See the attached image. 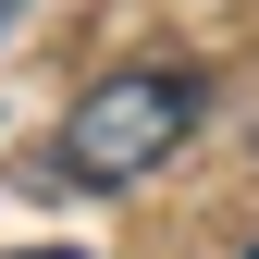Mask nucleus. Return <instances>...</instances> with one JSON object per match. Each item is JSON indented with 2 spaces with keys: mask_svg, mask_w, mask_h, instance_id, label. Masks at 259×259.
<instances>
[{
  "mask_svg": "<svg viewBox=\"0 0 259 259\" xmlns=\"http://www.w3.org/2000/svg\"><path fill=\"white\" fill-rule=\"evenodd\" d=\"M185 123H198V74L123 62V74H99L62 111V173L74 185H136V173H160V160L185 148Z\"/></svg>",
  "mask_w": 259,
  "mask_h": 259,
  "instance_id": "obj_1",
  "label": "nucleus"
},
{
  "mask_svg": "<svg viewBox=\"0 0 259 259\" xmlns=\"http://www.w3.org/2000/svg\"><path fill=\"white\" fill-rule=\"evenodd\" d=\"M0 259H74V247H0Z\"/></svg>",
  "mask_w": 259,
  "mask_h": 259,
  "instance_id": "obj_2",
  "label": "nucleus"
},
{
  "mask_svg": "<svg viewBox=\"0 0 259 259\" xmlns=\"http://www.w3.org/2000/svg\"><path fill=\"white\" fill-rule=\"evenodd\" d=\"M247 259H259V247H247Z\"/></svg>",
  "mask_w": 259,
  "mask_h": 259,
  "instance_id": "obj_3",
  "label": "nucleus"
}]
</instances>
